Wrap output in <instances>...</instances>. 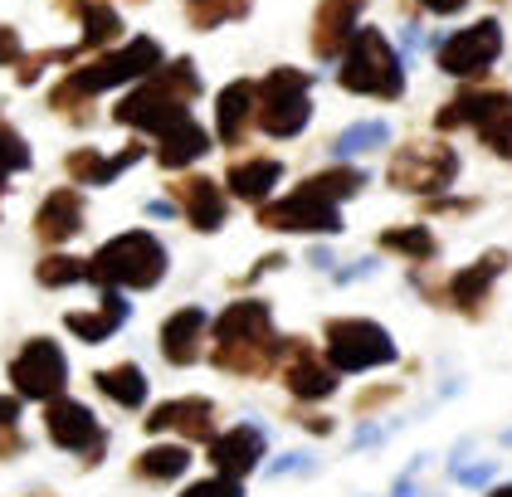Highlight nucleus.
Returning a JSON list of instances; mask_svg holds the SVG:
<instances>
[{"label":"nucleus","mask_w":512,"mask_h":497,"mask_svg":"<svg viewBox=\"0 0 512 497\" xmlns=\"http://www.w3.org/2000/svg\"><path fill=\"white\" fill-rule=\"evenodd\" d=\"M342 88L361 93V98H386L395 103L405 93V69H400V54L391 49V39L381 30H356V39L342 54Z\"/></svg>","instance_id":"39448f33"},{"label":"nucleus","mask_w":512,"mask_h":497,"mask_svg":"<svg viewBox=\"0 0 512 497\" xmlns=\"http://www.w3.org/2000/svg\"><path fill=\"white\" fill-rule=\"evenodd\" d=\"M459 176V152L444 142H410L391 156V186L410 195H439Z\"/></svg>","instance_id":"6e6552de"},{"label":"nucleus","mask_w":512,"mask_h":497,"mask_svg":"<svg viewBox=\"0 0 512 497\" xmlns=\"http://www.w3.org/2000/svg\"><path fill=\"white\" fill-rule=\"evenodd\" d=\"M498 54H503V25L498 20H478V25L444 39L434 59H439L444 74L454 78H483L498 64Z\"/></svg>","instance_id":"9b49d317"},{"label":"nucleus","mask_w":512,"mask_h":497,"mask_svg":"<svg viewBox=\"0 0 512 497\" xmlns=\"http://www.w3.org/2000/svg\"><path fill=\"white\" fill-rule=\"evenodd\" d=\"M366 0H317V25H313V49L322 59L347 54V44L356 39V15Z\"/></svg>","instance_id":"dca6fc26"},{"label":"nucleus","mask_w":512,"mask_h":497,"mask_svg":"<svg viewBox=\"0 0 512 497\" xmlns=\"http://www.w3.org/2000/svg\"><path fill=\"white\" fill-rule=\"evenodd\" d=\"M283 385L298 400H322L337 390V366H322V351L313 342H288V361H283Z\"/></svg>","instance_id":"4468645a"},{"label":"nucleus","mask_w":512,"mask_h":497,"mask_svg":"<svg viewBox=\"0 0 512 497\" xmlns=\"http://www.w3.org/2000/svg\"><path fill=\"white\" fill-rule=\"evenodd\" d=\"M142 156V147H127V152L118 156H98V152H74L64 166H69V176L79 181V186H108L118 171H127L132 161Z\"/></svg>","instance_id":"bb28decb"},{"label":"nucleus","mask_w":512,"mask_h":497,"mask_svg":"<svg viewBox=\"0 0 512 497\" xmlns=\"http://www.w3.org/2000/svg\"><path fill=\"white\" fill-rule=\"evenodd\" d=\"M264 434L254 429V424H235V429H225V434H215L210 439V463L225 473V478H249L259 459H264Z\"/></svg>","instance_id":"2eb2a0df"},{"label":"nucleus","mask_w":512,"mask_h":497,"mask_svg":"<svg viewBox=\"0 0 512 497\" xmlns=\"http://www.w3.org/2000/svg\"><path fill=\"white\" fill-rule=\"evenodd\" d=\"M93 381H98V390H103L113 405H122V410H142V400H147V376H142V366H132V361L98 371Z\"/></svg>","instance_id":"cd10ccee"},{"label":"nucleus","mask_w":512,"mask_h":497,"mask_svg":"<svg viewBox=\"0 0 512 497\" xmlns=\"http://www.w3.org/2000/svg\"><path fill=\"white\" fill-rule=\"evenodd\" d=\"M395 395H400L395 385H386V390H371V395H361V400H356V410H361V415H371V410H381V405H391Z\"/></svg>","instance_id":"4c0bfd02"},{"label":"nucleus","mask_w":512,"mask_h":497,"mask_svg":"<svg viewBox=\"0 0 512 497\" xmlns=\"http://www.w3.org/2000/svg\"><path fill=\"white\" fill-rule=\"evenodd\" d=\"M278 181H283V166H278L274 156H254V161H235L230 166V191L239 195V200H269V191H274Z\"/></svg>","instance_id":"b1692460"},{"label":"nucleus","mask_w":512,"mask_h":497,"mask_svg":"<svg viewBox=\"0 0 512 497\" xmlns=\"http://www.w3.org/2000/svg\"><path fill=\"white\" fill-rule=\"evenodd\" d=\"M508 268V254L503 249H488L478 264L459 268L454 278H449V288H444V298L449 307H459V312H478V307L488 303V288H493V278Z\"/></svg>","instance_id":"f3484780"},{"label":"nucleus","mask_w":512,"mask_h":497,"mask_svg":"<svg viewBox=\"0 0 512 497\" xmlns=\"http://www.w3.org/2000/svg\"><path fill=\"white\" fill-rule=\"evenodd\" d=\"M308 186H313V191H322L327 200H347V195H356L361 186H366V171H352V166H332V171L313 176Z\"/></svg>","instance_id":"473e14b6"},{"label":"nucleus","mask_w":512,"mask_h":497,"mask_svg":"<svg viewBox=\"0 0 512 497\" xmlns=\"http://www.w3.org/2000/svg\"><path fill=\"white\" fill-rule=\"evenodd\" d=\"M308 88H313V74L274 69L259 83V127L269 137H298L308 127Z\"/></svg>","instance_id":"1a4fd4ad"},{"label":"nucleus","mask_w":512,"mask_h":497,"mask_svg":"<svg viewBox=\"0 0 512 497\" xmlns=\"http://www.w3.org/2000/svg\"><path fill=\"white\" fill-rule=\"evenodd\" d=\"M132 468L142 483H166V478H181L191 468V454H186V444H152Z\"/></svg>","instance_id":"c85d7f7f"},{"label":"nucleus","mask_w":512,"mask_h":497,"mask_svg":"<svg viewBox=\"0 0 512 497\" xmlns=\"http://www.w3.org/2000/svg\"><path fill=\"white\" fill-rule=\"evenodd\" d=\"M210 152V132L200 127L196 117H181V122H171L166 132H161V147H157V156H161V166H191L196 156H205Z\"/></svg>","instance_id":"5701e85b"},{"label":"nucleus","mask_w":512,"mask_h":497,"mask_svg":"<svg viewBox=\"0 0 512 497\" xmlns=\"http://www.w3.org/2000/svg\"><path fill=\"white\" fill-rule=\"evenodd\" d=\"M259 220H264L269 230H303V234H337L342 230L337 200H327L322 191H313L308 181L288 195V200L264 205V215H259Z\"/></svg>","instance_id":"ddd939ff"},{"label":"nucleus","mask_w":512,"mask_h":497,"mask_svg":"<svg viewBox=\"0 0 512 497\" xmlns=\"http://www.w3.org/2000/svg\"><path fill=\"white\" fill-rule=\"evenodd\" d=\"M64 10L83 20V44L79 49H98V44H108V39L122 35V15L113 10V5H103V0H64Z\"/></svg>","instance_id":"a878e982"},{"label":"nucleus","mask_w":512,"mask_h":497,"mask_svg":"<svg viewBox=\"0 0 512 497\" xmlns=\"http://www.w3.org/2000/svg\"><path fill=\"white\" fill-rule=\"evenodd\" d=\"M176 205L186 210V220L196 225V230H220L225 225V195L215 181H205V176H186V181H176Z\"/></svg>","instance_id":"aec40b11"},{"label":"nucleus","mask_w":512,"mask_h":497,"mask_svg":"<svg viewBox=\"0 0 512 497\" xmlns=\"http://www.w3.org/2000/svg\"><path fill=\"white\" fill-rule=\"evenodd\" d=\"M200 93V78L196 69H191V59H176L171 69L161 64L157 78H147L137 93H127L118 103V122L122 127H142V132H166L171 122H181V117H191L186 113V103Z\"/></svg>","instance_id":"f03ea898"},{"label":"nucleus","mask_w":512,"mask_h":497,"mask_svg":"<svg viewBox=\"0 0 512 497\" xmlns=\"http://www.w3.org/2000/svg\"><path fill=\"white\" fill-rule=\"evenodd\" d=\"M147 429H152V434L176 429V434H186V439H210V429H215V405H210L205 395L166 400V405H157V410L147 415Z\"/></svg>","instance_id":"a211bd4d"},{"label":"nucleus","mask_w":512,"mask_h":497,"mask_svg":"<svg viewBox=\"0 0 512 497\" xmlns=\"http://www.w3.org/2000/svg\"><path fill=\"white\" fill-rule=\"evenodd\" d=\"M181 497H244V488H239V478H205V483H191Z\"/></svg>","instance_id":"e433bc0d"},{"label":"nucleus","mask_w":512,"mask_h":497,"mask_svg":"<svg viewBox=\"0 0 512 497\" xmlns=\"http://www.w3.org/2000/svg\"><path fill=\"white\" fill-rule=\"evenodd\" d=\"M278 351H283V342L274 337V322H269L264 303L249 298V303H235L220 312V322H215V366L220 371L264 376Z\"/></svg>","instance_id":"f257e3e1"},{"label":"nucleus","mask_w":512,"mask_h":497,"mask_svg":"<svg viewBox=\"0 0 512 497\" xmlns=\"http://www.w3.org/2000/svg\"><path fill=\"white\" fill-rule=\"evenodd\" d=\"M205 351V307H181L176 317L161 322V356L171 366H191Z\"/></svg>","instance_id":"6ab92c4d"},{"label":"nucleus","mask_w":512,"mask_h":497,"mask_svg":"<svg viewBox=\"0 0 512 497\" xmlns=\"http://www.w3.org/2000/svg\"><path fill=\"white\" fill-rule=\"evenodd\" d=\"M488 497H512V483H503V488H493Z\"/></svg>","instance_id":"a19ab883"},{"label":"nucleus","mask_w":512,"mask_h":497,"mask_svg":"<svg viewBox=\"0 0 512 497\" xmlns=\"http://www.w3.org/2000/svg\"><path fill=\"white\" fill-rule=\"evenodd\" d=\"M327 361L337 371H376L395 361V342L386 327L366 317H332L327 322Z\"/></svg>","instance_id":"0eeeda50"},{"label":"nucleus","mask_w":512,"mask_h":497,"mask_svg":"<svg viewBox=\"0 0 512 497\" xmlns=\"http://www.w3.org/2000/svg\"><path fill=\"white\" fill-rule=\"evenodd\" d=\"M391 142V127L386 122H361V127H352V132H342L337 137V161H347V156H361V152H376V147H386Z\"/></svg>","instance_id":"7c9ffc66"},{"label":"nucleus","mask_w":512,"mask_h":497,"mask_svg":"<svg viewBox=\"0 0 512 497\" xmlns=\"http://www.w3.org/2000/svg\"><path fill=\"white\" fill-rule=\"evenodd\" d=\"M244 10H249V0H196V5H191V20H196L200 30H215L220 20L244 15Z\"/></svg>","instance_id":"f704fd0d"},{"label":"nucleus","mask_w":512,"mask_h":497,"mask_svg":"<svg viewBox=\"0 0 512 497\" xmlns=\"http://www.w3.org/2000/svg\"><path fill=\"white\" fill-rule=\"evenodd\" d=\"M161 64V44L157 39H132L127 49H118V54H103V59H93L88 69H74V74L64 78L59 88H54V108H74L79 98H93V93H103V88H113V83H127V78H147V74H157Z\"/></svg>","instance_id":"7ed1b4c3"},{"label":"nucleus","mask_w":512,"mask_h":497,"mask_svg":"<svg viewBox=\"0 0 512 497\" xmlns=\"http://www.w3.org/2000/svg\"><path fill=\"white\" fill-rule=\"evenodd\" d=\"M254 113H259V88L254 83H230L220 93V103H215V132H220V142H230V147L244 142Z\"/></svg>","instance_id":"412c9836"},{"label":"nucleus","mask_w":512,"mask_h":497,"mask_svg":"<svg viewBox=\"0 0 512 497\" xmlns=\"http://www.w3.org/2000/svg\"><path fill=\"white\" fill-rule=\"evenodd\" d=\"M44 434H49V444H59L69 454H83V463H98L103 449H108V434H103L98 415L83 400H69V395L44 400Z\"/></svg>","instance_id":"9d476101"},{"label":"nucleus","mask_w":512,"mask_h":497,"mask_svg":"<svg viewBox=\"0 0 512 497\" xmlns=\"http://www.w3.org/2000/svg\"><path fill=\"white\" fill-rule=\"evenodd\" d=\"M439 132H454V127H473L483 137V147L512 156V93L503 88H469L459 93L454 103H444L434 113Z\"/></svg>","instance_id":"423d86ee"},{"label":"nucleus","mask_w":512,"mask_h":497,"mask_svg":"<svg viewBox=\"0 0 512 497\" xmlns=\"http://www.w3.org/2000/svg\"><path fill=\"white\" fill-rule=\"evenodd\" d=\"M35 230H40V239H49V244H64V239H74V234L83 230V195L79 191H54L40 205V220H35Z\"/></svg>","instance_id":"4be33fe9"},{"label":"nucleus","mask_w":512,"mask_h":497,"mask_svg":"<svg viewBox=\"0 0 512 497\" xmlns=\"http://www.w3.org/2000/svg\"><path fill=\"white\" fill-rule=\"evenodd\" d=\"M20 400H10V395H0V454H20Z\"/></svg>","instance_id":"c9c22d12"},{"label":"nucleus","mask_w":512,"mask_h":497,"mask_svg":"<svg viewBox=\"0 0 512 497\" xmlns=\"http://www.w3.org/2000/svg\"><path fill=\"white\" fill-rule=\"evenodd\" d=\"M10 381L15 390L25 395V400H54V395H64V381H69V361H64V351L54 342H35L20 346V356L10 361Z\"/></svg>","instance_id":"f8f14e48"},{"label":"nucleus","mask_w":512,"mask_h":497,"mask_svg":"<svg viewBox=\"0 0 512 497\" xmlns=\"http://www.w3.org/2000/svg\"><path fill=\"white\" fill-rule=\"evenodd\" d=\"M15 59H20V39H15V30L0 25V64H15Z\"/></svg>","instance_id":"58836bf2"},{"label":"nucleus","mask_w":512,"mask_h":497,"mask_svg":"<svg viewBox=\"0 0 512 497\" xmlns=\"http://www.w3.org/2000/svg\"><path fill=\"white\" fill-rule=\"evenodd\" d=\"M122 317H127V303H122L118 293H108L98 312H69V317H64V327H69L79 342L93 346V342H108V337L122 327Z\"/></svg>","instance_id":"393cba45"},{"label":"nucleus","mask_w":512,"mask_h":497,"mask_svg":"<svg viewBox=\"0 0 512 497\" xmlns=\"http://www.w3.org/2000/svg\"><path fill=\"white\" fill-rule=\"evenodd\" d=\"M161 273H166V249L147 230L118 234L88 259V278L108 283V288H152L161 283Z\"/></svg>","instance_id":"20e7f679"},{"label":"nucleus","mask_w":512,"mask_h":497,"mask_svg":"<svg viewBox=\"0 0 512 497\" xmlns=\"http://www.w3.org/2000/svg\"><path fill=\"white\" fill-rule=\"evenodd\" d=\"M30 166V147H25V137L20 132H10L5 122H0V191H5V176L10 171H25Z\"/></svg>","instance_id":"72a5a7b5"},{"label":"nucleus","mask_w":512,"mask_h":497,"mask_svg":"<svg viewBox=\"0 0 512 497\" xmlns=\"http://www.w3.org/2000/svg\"><path fill=\"white\" fill-rule=\"evenodd\" d=\"M381 249H391V254L410 259V264H430L434 254H439V239L425 225H400V230L381 234Z\"/></svg>","instance_id":"c756f323"},{"label":"nucleus","mask_w":512,"mask_h":497,"mask_svg":"<svg viewBox=\"0 0 512 497\" xmlns=\"http://www.w3.org/2000/svg\"><path fill=\"white\" fill-rule=\"evenodd\" d=\"M420 5H425L430 15H459V10H464L469 0H420Z\"/></svg>","instance_id":"ea45409f"},{"label":"nucleus","mask_w":512,"mask_h":497,"mask_svg":"<svg viewBox=\"0 0 512 497\" xmlns=\"http://www.w3.org/2000/svg\"><path fill=\"white\" fill-rule=\"evenodd\" d=\"M44 288H69V283H83L88 278V259H69V254H49L40 268H35Z\"/></svg>","instance_id":"2f4dec72"}]
</instances>
